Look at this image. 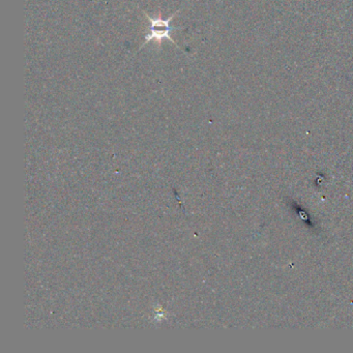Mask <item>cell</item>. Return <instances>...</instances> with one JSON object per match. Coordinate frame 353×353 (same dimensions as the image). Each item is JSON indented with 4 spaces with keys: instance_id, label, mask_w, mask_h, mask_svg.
Wrapping results in <instances>:
<instances>
[{
    "instance_id": "1",
    "label": "cell",
    "mask_w": 353,
    "mask_h": 353,
    "mask_svg": "<svg viewBox=\"0 0 353 353\" xmlns=\"http://www.w3.org/2000/svg\"><path fill=\"white\" fill-rule=\"evenodd\" d=\"M179 12H181V10H177L174 14H172V15L168 18V19H162V18H161V12L159 13V17L156 18V19L150 17L148 14L143 12L144 15L146 16L148 22L150 23V32H148L145 36V43L142 45L141 48H143L146 44H148V43L152 40H156L157 42H158V46L161 47L164 39H168V40H170L173 44L176 45V42L171 38L170 34L171 32H174V30H181V28H172V26H170V22L172 21L173 18H174L175 16H176V14L179 13Z\"/></svg>"
}]
</instances>
